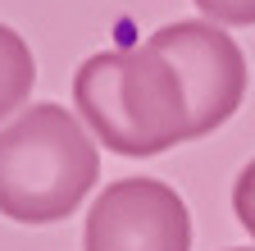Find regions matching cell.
Here are the masks:
<instances>
[{
	"label": "cell",
	"mask_w": 255,
	"mask_h": 251,
	"mask_svg": "<svg viewBox=\"0 0 255 251\" xmlns=\"http://www.w3.org/2000/svg\"><path fill=\"white\" fill-rule=\"evenodd\" d=\"M73 105L87 133L114 155H159L187 142L182 82L164 55L141 50H96L73 73Z\"/></svg>",
	"instance_id": "cell-1"
},
{
	"label": "cell",
	"mask_w": 255,
	"mask_h": 251,
	"mask_svg": "<svg viewBox=\"0 0 255 251\" xmlns=\"http://www.w3.org/2000/svg\"><path fill=\"white\" fill-rule=\"evenodd\" d=\"M101 178V151L64 105H32L0 128V215L18 224L69 219Z\"/></svg>",
	"instance_id": "cell-2"
},
{
	"label": "cell",
	"mask_w": 255,
	"mask_h": 251,
	"mask_svg": "<svg viewBox=\"0 0 255 251\" xmlns=\"http://www.w3.org/2000/svg\"><path fill=\"white\" fill-rule=\"evenodd\" d=\"M155 55H164L187 101V142L214 133L219 123H228L251 87V69L242 46L223 32L219 23H169L150 32L146 41Z\"/></svg>",
	"instance_id": "cell-3"
},
{
	"label": "cell",
	"mask_w": 255,
	"mask_h": 251,
	"mask_svg": "<svg viewBox=\"0 0 255 251\" xmlns=\"http://www.w3.org/2000/svg\"><path fill=\"white\" fill-rule=\"evenodd\" d=\"M82 251H191V215L159 178H119L87 215Z\"/></svg>",
	"instance_id": "cell-4"
},
{
	"label": "cell",
	"mask_w": 255,
	"mask_h": 251,
	"mask_svg": "<svg viewBox=\"0 0 255 251\" xmlns=\"http://www.w3.org/2000/svg\"><path fill=\"white\" fill-rule=\"evenodd\" d=\"M32 82H37V59H32L27 41L0 23V119H9L32 96Z\"/></svg>",
	"instance_id": "cell-5"
},
{
	"label": "cell",
	"mask_w": 255,
	"mask_h": 251,
	"mask_svg": "<svg viewBox=\"0 0 255 251\" xmlns=\"http://www.w3.org/2000/svg\"><path fill=\"white\" fill-rule=\"evenodd\" d=\"M196 9H201L210 23L255 27V0H196Z\"/></svg>",
	"instance_id": "cell-6"
},
{
	"label": "cell",
	"mask_w": 255,
	"mask_h": 251,
	"mask_svg": "<svg viewBox=\"0 0 255 251\" xmlns=\"http://www.w3.org/2000/svg\"><path fill=\"white\" fill-rule=\"evenodd\" d=\"M233 215H237V224L251 233V242H255V160L237 174V183H233Z\"/></svg>",
	"instance_id": "cell-7"
},
{
	"label": "cell",
	"mask_w": 255,
	"mask_h": 251,
	"mask_svg": "<svg viewBox=\"0 0 255 251\" xmlns=\"http://www.w3.org/2000/svg\"><path fill=\"white\" fill-rule=\"evenodd\" d=\"M233 251H255V247H233Z\"/></svg>",
	"instance_id": "cell-8"
}]
</instances>
